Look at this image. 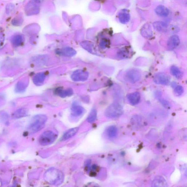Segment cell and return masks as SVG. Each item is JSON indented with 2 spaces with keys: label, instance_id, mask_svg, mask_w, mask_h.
Segmentation results:
<instances>
[{
  "label": "cell",
  "instance_id": "6da1fadb",
  "mask_svg": "<svg viewBox=\"0 0 187 187\" xmlns=\"http://www.w3.org/2000/svg\"><path fill=\"white\" fill-rule=\"evenodd\" d=\"M65 179L64 174L61 171L54 168L48 169L44 174V179L52 185L58 186L63 183Z\"/></svg>",
  "mask_w": 187,
  "mask_h": 187
},
{
  "label": "cell",
  "instance_id": "7a4b0ae2",
  "mask_svg": "<svg viewBox=\"0 0 187 187\" xmlns=\"http://www.w3.org/2000/svg\"><path fill=\"white\" fill-rule=\"evenodd\" d=\"M47 120V116L44 114H38L32 118L28 127V131L34 133L42 129Z\"/></svg>",
  "mask_w": 187,
  "mask_h": 187
},
{
  "label": "cell",
  "instance_id": "3957f363",
  "mask_svg": "<svg viewBox=\"0 0 187 187\" xmlns=\"http://www.w3.org/2000/svg\"><path fill=\"white\" fill-rule=\"evenodd\" d=\"M123 113L124 109L122 106L117 102H114L109 105L105 112V116L109 118L119 117Z\"/></svg>",
  "mask_w": 187,
  "mask_h": 187
},
{
  "label": "cell",
  "instance_id": "277c9868",
  "mask_svg": "<svg viewBox=\"0 0 187 187\" xmlns=\"http://www.w3.org/2000/svg\"><path fill=\"white\" fill-rule=\"evenodd\" d=\"M57 138V135L54 132L47 131L44 132L39 138V142L42 146H47L51 144Z\"/></svg>",
  "mask_w": 187,
  "mask_h": 187
},
{
  "label": "cell",
  "instance_id": "5b68a950",
  "mask_svg": "<svg viewBox=\"0 0 187 187\" xmlns=\"http://www.w3.org/2000/svg\"><path fill=\"white\" fill-rule=\"evenodd\" d=\"M153 81L157 84L168 85L170 83V78L166 74L159 73L154 77Z\"/></svg>",
  "mask_w": 187,
  "mask_h": 187
},
{
  "label": "cell",
  "instance_id": "8992f818",
  "mask_svg": "<svg viewBox=\"0 0 187 187\" xmlns=\"http://www.w3.org/2000/svg\"><path fill=\"white\" fill-rule=\"evenodd\" d=\"M141 77L140 72L138 70L132 69L128 70L126 74L127 80L132 83H135L140 80Z\"/></svg>",
  "mask_w": 187,
  "mask_h": 187
},
{
  "label": "cell",
  "instance_id": "52a82bcc",
  "mask_svg": "<svg viewBox=\"0 0 187 187\" xmlns=\"http://www.w3.org/2000/svg\"><path fill=\"white\" fill-rule=\"evenodd\" d=\"M88 72L84 70H79L74 71L71 75L72 80L76 82L84 81L88 78Z\"/></svg>",
  "mask_w": 187,
  "mask_h": 187
},
{
  "label": "cell",
  "instance_id": "ba28073f",
  "mask_svg": "<svg viewBox=\"0 0 187 187\" xmlns=\"http://www.w3.org/2000/svg\"><path fill=\"white\" fill-rule=\"evenodd\" d=\"M180 40L179 37L176 35H173L169 39L168 47L170 50H172L176 48L179 45Z\"/></svg>",
  "mask_w": 187,
  "mask_h": 187
},
{
  "label": "cell",
  "instance_id": "9c48e42d",
  "mask_svg": "<svg viewBox=\"0 0 187 187\" xmlns=\"http://www.w3.org/2000/svg\"><path fill=\"white\" fill-rule=\"evenodd\" d=\"M141 98L140 94L138 92H133L128 95L127 99L130 103L135 105L139 102Z\"/></svg>",
  "mask_w": 187,
  "mask_h": 187
},
{
  "label": "cell",
  "instance_id": "30bf717a",
  "mask_svg": "<svg viewBox=\"0 0 187 187\" xmlns=\"http://www.w3.org/2000/svg\"><path fill=\"white\" fill-rule=\"evenodd\" d=\"M168 184L164 177L160 176L156 177L154 179L152 186L155 187H164L168 186Z\"/></svg>",
  "mask_w": 187,
  "mask_h": 187
},
{
  "label": "cell",
  "instance_id": "8fae6325",
  "mask_svg": "<svg viewBox=\"0 0 187 187\" xmlns=\"http://www.w3.org/2000/svg\"><path fill=\"white\" fill-rule=\"evenodd\" d=\"M156 14L162 17L168 16L169 13V11L166 7L160 5L158 6L155 9Z\"/></svg>",
  "mask_w": 187,
  "mask_h": 187
},
{
  "label": "cell",
  "instance_id": "7c38bea8",
  "mask_svg": "<svg viewBox=\"0 0 187 187\" xmlns=\"http://www.w3.org/2000/svg\"><path fill=\"white\" fill-rule=\"evenodd\" d=\"M45 79V75L43 73H39L36 75L33 78V82L38 86H39L43 83Z\"/></svg>",
  "mask_w": 187,
  "mask_h": 187
},
{
  "label": "cell",
  "instance_id": "4fadbf2b",
  "mask_svg": "<svg viewBox=\"0 0 187 187\" xmlns=\"http://www.w3.org/2000/svg\"><path fill=\"white\" fill-rule=\"evenodd\" d=\"M79 127H74L68 130L64 134L62 138L63 140H66L73 137L78 132L79 130Z\"/></svg>",
  "mask_w": 187,
  "mask_h": 187
},
{
  "label": "cell",
  "instance_id": "5bb4252c",
  "mask_svg": "<svg viewBox=\"0 0 187 187\" xmlns=\"http://www.w3.org/2000/svg\"><path fill=\"white\" fill-rule=\"evenodd\" d=\"M28 112L25 108H21L17 110L13 114V117L15 119H18L27 116Z\"/></svg>",
  "mask_w": 187,
  "mask_h": 187
},
{
  "label": "cell",
  "instance_id": "9a60e30c",
  "mask_svg": "<svg viewBox=\"0 0 187 187\" xmlns=\"http://www.w3.org/2000/svg\"><path fill=\"white\" fill-rule=\"evenodd\" d=\"M153 26L155 29L158 31L163 32L167 29L168 25L162 21H157L153 23Z\"/></svg>",
  "mask_w": 187,
  "mask_h": 187
},
{
  "label": "cell",
  "instance_id": "2e32d148",
  "mask_svg": "<svg viewBox=\"0 0 187 187\" xmlns=\"http://www.w3.org/2000/svg\"><path fill=\"white\" fill-rule=\"evenodd\" d=\"M56 93L59 96L62 98L70 96L73 94V91L71 89L64 90L61 89H58L56 90Z\"/></svg>",
  "mask_w": 187,
  "mask_h": 187
},
{
  "label": "cell",
  "instance_id": "e0dca14e",
  "mask_svg": "<svg viewBox=\"0 0 187 187\" xmlns=\"http://www.w3.org/2000/svg\"><path fill=\"white\" fill-rule=\"evenodd\" d=\"M85 110L80 106H74L71 108V114L74 116H80L83 113Z\"/></svg>",
  "mask_w": 187,
  "mask_h": 187
},
{
  "label": "cell",
  "instance_id": "ac0fdd59",
  "mask_svg": "<svg viewBox=\"0 0 187 187\" xmlns=\"http://www.w3.org/2000/svg\"><path fill=\"white\" fill-rule=\"evenodd\" d=\"M61 54L63 55L68 56L72 57L75 55L76 52L75 50L73 48L70 47H66L61 50Z\"/></svg>",
  "mask_w": 187,
  "mask_h": 187
},
{
  "label": "cell",
  "instance_id": "d6986e66",
  "mask_svg": "<svg viewBox=\"0 0 187 187\" xmlns=\"http://www.w3.org/2000/svg\"><path fill=\"white\" fill-rule=\"evenodd\" d=\"M107 134L109 138H114L117 135L118 129L115 126L112 125L108 127L107 131Z\"/></svg>",
  "mask_w": 187,
  "mask_h": 187
},
{
  "label": "cell",
  "instance_id": "ffe728a7",
  "mask_svg": "<svg viewBox=\"0 0 187 187\" xmlns=\"http://www.w3.org/2000/svg\"><path fill=\"white\" fill-rule=\"evenodd\" d=\"M170 72L171 74L175 77L180 79L181 78L182 74L181 70L179 68L175 65H173L170 68Z\"/></svg>",
  "mask_w": 187,
  "mask_h": 187
},
{
  "label": "cell",
  "instance_id": "44dd1931",
  "mask_svg": "<svg viewBox=\"0 0 187 187\" xmlns=\"http://www.w3.org/2000/svg\"><path fill=\"white\" fill-rule=\"evenodd\" d=\"M127 12L124 11L120 13L119 17L121 23H125L129 21V15L128 13Z\"/></svg>",
  "mask_w": 187,
  "mask_h": 187
},
{
  "label": "cell",
  "instance_id": "7402d4cb",
  "mask_svg": "<svg viewBox=\"0 0 187 187\" xmlns=\"http://www.w3.org/2000/svg\"><path fill=\"white\" fill-rule=\"evenodd\" d=\"M97 111L96 109H93L87 118V121L90 123L93 122L96 120L97 117Z\"/></svg>",
  "mask_w": 187,
  "mask_h": 187
},
{
  "label": "cell",
  "instance_id": "603a6c76",
  "mask_svg": "<svg viewBox=\"0 0 187 187\" xmlns=\"http://www.w3.org/2000/svg\"><path fill=\"white\" fill-rule=\"evenodd\" d=\"M82 46L83 48L87 50L88 51L91 53H94V47L91 43L87 42L84 43L82 44Z\"/></svg>",
  "mask_w": 187,
  "mask_h": 187
},
{
  "label": "cell",
  "instance_id": "cb8c5ba5",
  "mask_svg": "<svg viewBox=\"0 0 187 187\" xmlns=\"http://www.w3.org/2000/svg\"><path fill=\"white\" fill-rule=\"evenodd\" d=\"M145 27V30L143 31V34H144L145 37H151L153 35L152 32L149 25H147Z\"/></svg>",
  "mask_w": 187,
  "mask_h": 187
},
{
  "label": "cell",
  "instance_id": "d4e9b609",
  "mask_svg": "<svg viewBox=\"0 0 187 187\" xmlns=\"http://www.w3.org/2000/svg\"><path fill=\"white\" fill-rule=\"evenodd\" d=\"M174 93L176 95L180 96L182 95L184 93V89L181 86H177L174 89Z\"/></svg>",
  "mask_w": 187,
  "mask_h": 187
},
{
  "label": "cell",
  "instance_id": "484cf974",
  "mask_svg": "<svg viewBox=\"0 0 187 187\" xmlns=\"http://www.w3.org/2000/svg\"><path fill=\"white\" fill-rule=\"evenodd\" d=\"M1 119L2 122L3 124L6 125H9V118L7 114L5 113H3L1 114Z\"/></svg>",
  "mask_w": 187,
  "mask_h": 187
},
{
  "label": "cell",
  "instance_id": "4316f807",
  "mask_svg": "<svg viewBox=\"0 0 187 187\" xmlns=\"http://www.w3.org/2000/svg\"><path fill=\"white\" fill-rule=\"evenodd\" d=\"M159 101L161 104L164 108L166 109H170L171 107V105L168 101L165 99L160 98L159 99Z\"/></svg>",
  "mask_w": 187,
  "mask_h": 187
},
{
  "label": "cell",
  "instance_id": "83f0119b",
  "mask_svg": "<svg viewBox=\"0 0 187 187\" xmlns=\"http://www.w3.org/2000/svg\"><path fill=\"white\" fill-rule=\"evenodd\" d=\"M22 43V39L21 37L17 36L14 37L12 40V43L13 45L16 47L20 45Z\"/></svg>",
  "mask_w": 187,
  "mask_h": 187
},
{
  "label": "cell",
  "instance_id": "f1b7e54d",
  "mask_svg": "<svg viewBox=\"0 0 187 187\" xmlns=\"http://www.w3.org/2000/svg\"><path fill=\"white\" fill-rule=\"evenodd\" d=\"M25 89V86H24L23 83L21 82L17 83L16 87H15L16 91L19 93L23 91Z\"/></svg>",
  "mask_w": 187,
  "mask_h": 187
},
{
  "label": "cell",
  "instance_id": "f546056e",
  "mask_svg": "<svg viewBox=\"0 0 187 187\" xmlns=\"http://www.w3.org/2000/svg\"><path fill=\"white\" fill-rule=\"evenodd\" d=\"M91 161L90 160H87L85 164V167L87 170H89L91 167Z\"/></svg>",
  "mask_w": 187,
  "mask_h": 187
},
{
  "label": "cell",
  "instance_id": "4dcf8cb0",
  "mask_svg": "<svg viewBox=\"0 0 187 187\" xmlns=\"http://www.w3.org/2000/svg\"><path fill=\"white\" fill-rule=\"evenodd\" d=\"M108 45V43H107V41H106L105 40L101 42L100 44V46H101V47L103 48L107 47Z\"/></svg>",
  "mask_w": 187,
  "mask_h": 187
}]
</instances>
